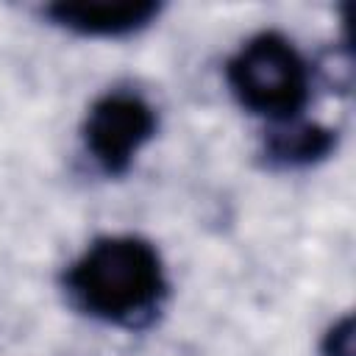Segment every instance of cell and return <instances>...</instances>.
I'll list each match as a JSON object with an SVG mask.
<instances>
[{"label":"cell","mask_w":356,"mask_h":356,"mask_svg":"<svg viewBox=\"0 0 356 356\" xmlns=\"http://www.w3.org/2000/svg\"><path fill=\"white\" fill-rule=\"evenodd\" d=\"M222 81L231 100L267 125L306 117L314 97V64L278 28L248 33L225 58Z\"/></svg>","instance_id":"2"},{"label":"cell","mask_w":356,"mask_h":356,"mask_svg":"<svg viewBox=\"0 0 356 356\" xmlns=\"http://www.w3.org/2000/svg\"><path fill=\"white\" fill-rule=\"evenodd\" d=\"M58 286L72 312L128 334L153 328L172 295L159 245L131 231L100 234L86 242L64 264Z\"/></svg>","instance_id":"1"},{"label":"cell","mask_w":356,"mask_h":356,"mask_svg":"<svg viewBox=\"0 0 356 356\" xmlns=\"http://www.w3.org/2000/svg\"><path fill=\"white\" fill-rule=\"evenodd\" d=\"M339 150V131L312 117L267 125L259 142V159L275 172H300L328 161Z\"/></svg>","instance_id":"5"},{"label":"cell","mask_w":356,"mask_h":356,"mask_svg":"<svg viewBox=\"0 0 356 356\" xmlns=\"http://www.w3.org/2000/svg\"><path fill=\"white\" fill-rule=\"evenodd\" d=\"M317 350L320 356H356V325H353L350 312L328 323V328L320 337Z\"/></svg>","instance_id":"6"},{"label":"cell","mask_w":356,"mask_h":356,"mask_svg":"<svg viewBox=\"0 0 356 356\" xmlns=\"http://www.w3.org/2000/svg\"><path fill=\"white\" fill-rule=\"evenodd\" d=\"M164 14L159 0H56L39 8L44 25L86 42H125L150 31Z\"/></svg>","instance_id":"4"},{"label":"cell","mask_w":356,"mask_h":356,"mask_svg":"<svg viewBox=\"0 0 356 356\" xmlns=\"http://www.w3.org/2000/svg\"><path fill=\"white\" fill-rule=\"evenodd\" d=\"M161 125L159 108L134 86L100 92L83 111L78 136L83 156L103 178H125Z\"/></svg>","instance_id":"3"}]
</instances>
